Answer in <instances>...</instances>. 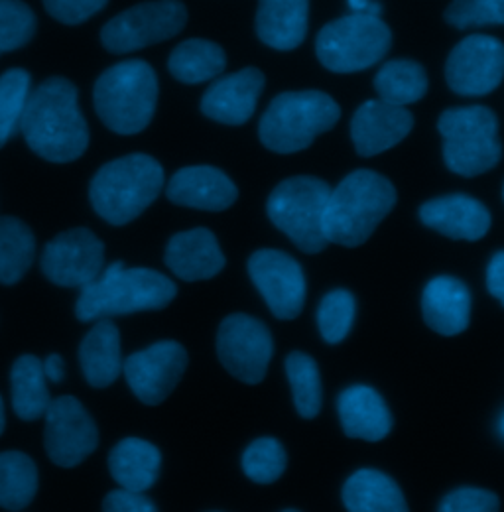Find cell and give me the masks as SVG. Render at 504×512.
<instances>
[{
    "label": "cell",
    "mask_w": 504,
    "mask_h": 512,
    "mask_svg": "<svg viewBox=\"0 0 504 512\" xmlns=\"http://www.w3.org/2000/svg\"><path fill=\"white\" fill-rule=\"evenodd\" d=\"M46 451L60 467H75L99 444L93 418L73 396L52 400L46 412Z\"/></svg>",
    "instance_id": "obj_16"
},
{
    "label": "cell",
    "mask_w": 504,
    "mask_h": 512,
    "mask_svg": "<svg viewBox=\"0 0 504 512\" xmlns=\"http://www.w3.org/2000/svg\"><path fill=\"white\" fill-rule=\"evenodd\" d=\"M99 119L117 134H138L148 127L158 103V77L142 60H126L109 67L93 89Z\"/></svg>",
    "instance_id": "obj_5"
},
{
    "label": "cell",
    "mask_w": 504,
    "mask_h": 512,
    "mask_svg": "<svg viewBox=\"0 0 504 512\" xmlns=\"http://www.w3.org/2000/svg\"><path fill=\"white\" fill-rule=\"evenodd\" d=\"M487 288L504 306V251L491 258L487 268Z\"/></svg>",
    "instance_id": "obj_42"
},
{
    "label": "cell",
    "mask_w": 504,
    "mask_h": 512,
    "mask_svg": "<svg viewBox=\"0 0 504 512\" xmlns=\"http://www.w3.org/2000/svg\"><path fill=\"white\" fill-rule=\"evenodd\" d=\"M445 79L463 97L491 95L504 79V44L487 34H471L449 54Z\"/></svg>",
    "instance_id": "obj_12"
},
{
    "label": "cell",
    "mask_w": 504,
    "mask_h": 512,
    "mask_svg": "<svg viewBox=\"0 0 504 512\" xmlns=\"http://www.w3.org/2000/svg\"><path fill=\"white\" fill-rule=\"evenodd\" d=\"M32 93V77L14 67L0 75V148L20 130L22 115Z\"/></svg>",
    "instance_id": "obj_34"
},
{
    "label": "cell",
    "mask_w": 504,
    "mask_h": 512,
    "mask_svg": "<svg viewBox=\"0 0 504 512\" xmlns=\"http://www.w3.org/2000/svg\"><path fill=\"white\" fill-rule=\"evenodd\" d=\"M286 375L292 386L294 406L298 414L306 420H314L321 412L323 388L317 363L310 355L294 351L286 359Z\"/></svg>",
    "instance_id": "obj_33"
},
{
    "label": "cell",
    "mask_w": 504,
    "mask_h": 512,
    "mask_svg": "<svg viewBox=\"0 0 504 512\" xmlns=\"http://www.w3.org/2000/svg\"><path fill=\"white\" fill-rule=\"evenodd\" d=\"M176 294V284L162 272L113 262L103 268L97 280L81 288L75 314L81 321H99L164 310Z\"/></svg>",
    "instance_id": "obj_2"
},
{
    "label": "cell",
    "mask_w": 504,
    "mask_h": 512,
    "mask_svg": "<svg viewBox=\"0 0 504 512\" xmlns=\"http://www.w3.org/2000/svg\"><path fill=\"white\" fill-rule=\"evenodd\" d=\"M105 268V245L89 229H71L52 239L42 253V270L58 286L85 288Z\"/></svg>",
    "instance_id": "obj_14"
},
{
    "label": "cell",
    "mask_w": 504,
    "mask_h": 512,
    "mask_svg": "<svg viewBox=\"0 0 504 512\" xmlns=\"http://www.w3.org/2000/svg\"><path fill=\"white\" fill-rule=\"evenodd\" d=\"M103 512H158V509L144 493L119 489L105 497Z\"/></svg>",
    "instance_id": "obj_41"
},
{
    "label": "cell",
    "mask_w": 504,
    "mask_h": 512,
    "mask_svg": "<svg viewBox=\"0 0 504 512\" xmlns=\"http://www.w3.org/2000/svg\"><path fill=\"white\" fill-rule=\"evenodd\" d=\"M227 67L223 48L209 40H186L174 48L168 60L170 73L182 83H203L219 77Z\"/></svg>",
    "instance_id": "obj_29"
},
{
    "label": "cell",
    "mask_w": 504,
    "mask_h": 512,
    "mask_svg": "<svg viewBox=\"0 0 504 512\" xmlns=\"http://www.w3.org/2000/svg\"><path fill=\"white\" fill-rule=\"evenodd\" d=\"M4 404H2V398H0V434L4 432Z\"/></svg>",
    "instance_id": "obj_45"
},
{
    "label": "cell",
    "mask_w": 504,
    "mask_h": 512,
    "mask_svg": "<svg viewBox=\"0 0 504 512\" xmlns=\"http://www.w3.org/2000/svg\"><path fill=\"white\" fill-rule=\"evenodd\" d=\"M79 361L91 386L105 388L115 383L125 367L117 325L109 320L97 321L79 347Z\"/></svg>",
    "instance_id": "obj_25"
},
{
    "label": "cell",
    "mask_w": 504,
    "mask_h": 512,
    "mask_svg": "<svg viewBox=\"0 0 504 512\" xmlns=\"http://www.w3.org/2000/svg\"><path fill=\"white\" fill-rule=\"evenodd\" d=\"M501 432H503V436H504V416H503V420H501Z\"/></svg>",
    "instance_id": "obj_46"
},
{
    "label": "cell",
    "mask_w": 504,
    "mask_h": 512,
    "mask_svg": "<svg viewBox=\"0 0 504 512\" xmlns=\"http://www.w3.org/2000/svg\"><path fill=\"white\" fill-rule=\"evenodd\" d=\"M168 268L186 282L209 280L225 268V255L209 229H191L170 239L164 256Z\"/></svg>",
    "instance_id": "obj_22"
},
{
    "label": "cell",
    "mask_w": 504,
    "mask_h": 512,
    "mask_svg": "<svg viewBox=\"0 0 504 512\" xmlns=\"http://www.w3.org/2000/svg\"><path fill=\"white\" fill-rule=\"evenodd\" d=\"M164 188V168L148 154H128L105 164L91 180L93 209L111 225L142 215Z\"/></svg>",
    "instance_id": "obj_4"
},
{
    "label": "cell",
    "mask_w": 504,
    "mask_h": 512,
    "mask_svg": "<svg viewBox=\"0 0 504 512\" xmlns=\"http://www.w3.org/2000/svg\"><path fill=\"white\" fill-rule=\"evenodd\" d=\"M44 363L34 355H22L10 375L12 384V406L20 420L32 422L38 418H44L52 398L46 383Z\"/></svg>",
    "instance_id": "obj_28"
},
{
    "label": "cell",
    "mask_w": 504,
    "mask_h": 512,
    "mask_svg": "<svg viewBox=\"0 0 504 512\" xmlns=\"http://www.w3.org/2000/svg\"><path fill=\"white\" fill-rule=\"evenodd\" d=\"M288 465L284 446L274 438L254 440L243 453V471L258 485H270L278 481Z\"/></svg>",
    "instance_id": "obj_35"
},
{
    "label": "cell",
    "mask_w": 504,
    "mask_h": 512,
    "mask_svg": "<svg viewBox=\"0 0 504 512\" xmlns=\"http://www.w3.org/2000/svg\"><path fill=\"white\" fill-rule=\"evenodd\" d=\"M331 188L314 176H294L270 193L266 213L276 229L304 253L317 255L329 241L323 231L325 207Z\"/></svg>",
    "instance_id": "obj_8"
},
{
    "label": "cell",
    "mask_w": 504,
    "mask_h": 512,
    "mask_svg": "<svg viewBox=\"0 0 504 512\" xmlns=\"http://www.w3.org/2000/svg\"><path fill=\"white\" fill-rule=\"evenodd\" d=\"M38 491V469L22 451L0 453V507L6 511L26 509Z\"/></svg>",
    "instance_id": "obj_31"
},
{
    "label": "cell",
    "mask_w": 504,
    "mask_h": 512,
    "mask_svg": "<svg viewBox=\"0 0 504 512\" xmlns=\"http://www.w3.org/2000/svg\"><path fill=\"white\" fill-rule=\"evenodd\" d=\"M501 501L495 493L475 487H463L449 493L440 503L438 512H499Z\"/></svg>",
    "instance_id": "obj_39"
},
{
    "label": "cell",
    "mask_w": 504,
    "mask_h": 512,
    "mask_svg": "<svg viewBox=\"0 0 504 512\" xmlns=\"http://www.w3.org/2000/svg\"><path fill=\"white\" fill-rule=\"evenodd\" d=\"M390 44L392 32L380 16L347 14L321 28L315 54L333 73H357L382 62Z\"/></svg>",
    "instance_id": "obj_9"
},
{
    "label": "cell",
    "mask_w": 504,
    "mask_h": 512,
    "mask_svg": "<svg viewBox=\"0 0 504 512\" xmlns=\"http://www.w3.org/2000/svg\"><path fill=\"white\" fill-rule=\"evenodd\" d=\"M503 199H504V186H503Z\"/></svg>",
    "instance_id": "obj_48"
},
{
    "label": "cell",
    "mask_w": 504,
    "mask_h": 512,
    "mask_svg": "<svg viewBox=\"0 0 504 512\" xmlns=\"http://www.w3.org/2000/svg\"><path fill=\"white\" fill-rule=\"evenodd\" d=\"M254 286L278 320H296L306 304V276L296 258L282 251L262 249L249 258Z\"/></svg>",
    "instance_id": "obj_13"
},
{
    "label": "cell",
    "mask_w": 504,
    "mask_h": 512,
    "mask_svg": "<svg viewBox=\"0 0 504 512\" xmlns=\"http://www.w3.org/2000/svg\"><path fill=\"white\" fill-rule=\"evenodd\" d=\"M445 20L457 30L504 26V0H453L445 10Z\"/></svg>",
    "instance_id": "obj_38"
},
{
    "label": "cell",
    "mask_w": 504,
    "mask_h": 512,
    "mask_svg": "<svg viewBox=\"0 0 504 512\" xmlns=\"http://www.w3.org/2000/svg\"><path fill=\"white\" fill-rule=\"evenodd\" d=\"M341 109L323 91L280 93L258 123L260 142L278 154L306 150L315 138L337 125Z\"/></svg>",
    "instance_id": "obj_6"
},
{
    "label": "cell",
    "mask_w": 504,
    "mask_h": 512,
    "mask_svg": "<svg viewBox=\"0 0 504 512\" xmlns=\"http://www.w3.org/2000/svg\"><path fill=\"white\" fill-rule=\"evenodd\" d=\"M172 203L201 211H225L237 197L233 180L213 166H189L178 170L166 186Z\"/></svg>",
    "instance_id": "obj_20"
},
{
    "label": "cell",
    "mask_w": 504,
    "mask_h": 512,
    "mask_svg": "<svg viewBox=\"0 0 504 512\" xmlns=\"http://www.w3.org/2000/svg\"><path fill=\"white\" fill-rule=\"evenodd\" d=\"M188 367V353L176 341H160L130 355L123 373L134 396L148 404H162L182 381Z\"/></svg>",
    "instance_id": "obj_15"
},
{
    "label": "cell",
    "mask_w": 504,
    "mask_h": 512,
    "mask_svg": "<svg viewBox=\"0 0 504 512\" xmlns=\"http://www.w3.org/2000/svg\"><path fill=\"white\" fill-rule=\"evenodd\" d=\"M274 341L270 329L262 321L245 314L225 318L217 333V355L221 365L241 383L264 381Z\"/></svg>",
    "instance_id": "obj_11"
},
{
    "label": "cell",
    "mask_w": 504,
    "mask_h": 512,
    "mask_svg": "<svg viewBox=\"0 0 504 512\" xmlns=\"http://www.w3.org/2000/svg\"><path fill=\"white\" fill-rule=\"evenodd\" d=\"M262 89L264 75L256 67L217 77L201 99V113L221 125L241 127L254 115Z\"/></svg>",
    "instance_id": "obj_17"
},
{
    "label": "cell",
    "mask_w": 504,
    "mask_h": 512,
    "mask_svg": "<svg viewBox=\"0 0 504 512\" xmlns=\"http://www.w3.org/2000/svg\"><path fill=\"white\" fill-rule=\"evenodd\" d=\"M44 373H46V379L52 381V383H62L63 381V359L60 355H50L46 361H44Z\"/></svg>",
    "instance_id": "obj_43"
},
{
    "label": "cell",
    "mask_w": 504,
    "mask_h": 512,
    "mask_svg": "<svg viewBox=\"0 0 504 512\" xmlns=\"http://www.w3.org/2000/svg\"><path fill=\"white\" fill-rule=\"evenodd\" d=\"M36 239L16 217H0V284H16L32 266Z\"/></svg>",
    "instance_id": "obj_32"
},
{
    "label": "cell",
    "mask_w": 504,
    "mask_h": 512,
    "mask_svg": "<svg viewBox=\"0 0 504 512\" xmlns=\"http://www.w3.org/2000/svg\"><path fill=\"white\" fill-rule=\"evenodd\" d=\"M284 512H300V511H292V509H290V511H284Z\"/></svg>",
    "instance_id": "obj_47"
},
{
    "label": "cell",
    "mask_w": 504,
    "mask_h": 512,
    "mask_svg": "<svg viewBox=\"0 0 504 512\" xmlns=\"http://www.w3.org/2000/svg\"><path fill=\"white\" fill-rule=\"evenodd\" d=\"M424 321L436 333L453 337L463 333L471 320L469 288L453 276H438L422 294Z\"/></svg>",
    "instance_id": "obj_23"
},
{
    "label": "cell",
    "mask_w": 504,
    "mask_h": 512,
    "mask_svg": "<svg viewBox=\"0 0 504 512\" xmlns=\"http://www.w3.org/2000/svg\"><path fill=\"white\" fill-rule=\"evenodd\" d=\"M412 127L414 117L406 107L373 99L355 111L351 121V138L359 156L371 158L402 142Z\"/></svg>",
    "instance_id": "obj_18"
},
{
    "label": "cell",
    "mask_w": 504,
    "mask_h": 512,
    "mask_svg": "<svg viewBox=\"0 0 504 512\" xmlns=\"http://www.w3.org/2000/svg\"><path fill=\"white\" fill-rule=\"evenodd\" d=\"M343 432L351 440L380 442L392 430V414L375 388L365 384L349 386L337 400Z\"/></svg>",
    "instance_id": "obj_21"
},
{
    "label": "cell",
    "mask_w": 504,
    "mask_h": 512,
    "mask_svg": "<svg viewBox=\"0 0 504 512\" xmlns=\"http://www.w3.org/2000/svg\"><path fill=\"white\" fill-rule=\"evenodd\" d=\"M351 14H367V16H380L382 4L375 0H347Z\"/></svg>",
    "instance_id": "obj_44"
},
{
    "label": "cell",
    "mask_w": 504,
    "mask_h": 512,
    "mask_svg": "<svg viewBox=\"0 0 504 512\" xmlns=\"http://www.w3.org/2000/svg\"><path fill=\"white\" fill-rule=\"evenodd\" d=\"M20 132L40 158L67 164L89 146V127L77 103V87L65 77L42 81L28 99Z\"/></svg>",
    "instance_id": "obj_1"
},
{
    "label": "cell",
    "mask_w": 504,
    "mask_h": 512,
    "mask_svg": "<svg viewBox=\"0 0 504 512\" xmlns=\"http://www.w3.org/2000/svg\"><path fill=\"white\" fill-rule=\"evenodd\" d=\"M310 0H258L256 34L274 50H296L308 36Z\"/></svg>",
    "instance_id": "obj_24"
},
{
    "label": "cell",
    "mask_w": 504,
    "mask_h": 512,
    "mask_svg": "<svg viewBox=\"0 0 504 512\" xmlns=\"http://www.w3.org/2000/svg\"><path fill=\"white\" fill-rule=\"evenodd\" d=\"M355 312H357V304L351 292L347 290L329 292L321 300L319 312H317V325H319L321 337L331 345L345 341V337L353 327Z\"/></svg>",
    "instance_id": "obj_36"
},
{
    "label": "cell",
    "mask_w": 504,
    "mask_h": 512,
    "mask_svg": "<svg viewBox=\"0 0 504 512\" xmlns=\"http://www.w3.org/2000/svg\"><path fill=\"white\" fill-rule=\"evenodd\" d=\"M188 22L180 0L142 2L111 18L101 30V42L111 54H128L178 36Z\"/></svg>",
    "instance_id": "obj_10"
},
{
    "label": "cell",
    "mask_w": 504,
    "mask_h": 512,
    "mask_svg": "<svg viewBox=\"0 0 504 512\" xmlns=\"http://www.w3.org/2000/svg\"><path fill=\"white\" fill-rule=\"evenodd\" d=\"M438 130L443 138L445 166L463 178L493 170L503 156L499 121L489 107H453L441 113Z\"/></svg>",
    "instance_id": "obj_7"
},
{
    "label": "cell",
    "mask_w": 504,
    "mask_h": 512,
    "mask_svg": "<svg viewBox=\"0 0 504 512\" xmlns=\"http://www.w3.org/2000/svg\"><path fill=\"white\" fill-rule=\"evenodd\" d=\"M36 34V14L22 0H0V56L26 46Z\"/></svg>",
    "instance_id": "obj_37"
},
{
    "label": "cell",
    "mask_w": 504,
    "mask_h": 512,
    "mask_svg": "<svg viewBox=\"0 0 504 512\" xmlns=\"http://www.w3.org/2000/svg\"><path fill=\"white\" fill-rule=\"evenodd\" d=\"M109 0H44L48 14L67 26H77L101 12Z\"/></svg>",
    "instance_id": "obj_40"
},
{
    "label": "cell",
    "mask_w": 504,
    "mask_h": 512,
    "mask_svg": "<svg viewBox=\"0 0 504 512\" xmlns=\"http://www.w3.org/2000/svg\"><path fill=\"white\" fill-rule=\"evenodd\" d=\"M420 219L426 227L455 241H479L491 229L489 209L465 193L443 195L420 207Z\"/></svg>",
    "instance_id": "obj_19"
},
{
    "label": "cell",
    "mask_w": 504,
    "mask_h": 512,
    "mask_svg": "<svg viewBox=\"0 0 504 512\" xmlns=\"http://www.w3.org/2000/svg\"><path fill=\"white\" fill-rule=\"evenodd\" d=\"M162 455L150 442L138 438H126L109 455V469L121 489L144 493L148 491L160 473Z\"/></svg>",
    "instance_id": "obj_26"
},
{
    "label": "cell",
    "mask_w": 504,
    "mask_h": 512,
    "mask_svg": "<svg viewBox=\"0 0 504 512\" xmlns=\"http://www.w3.org/2000/svg\"><path fill=\"white\" fill-rule=\"evenodd\" d=\"M394 205L396 190L390 180L373 170H355L329 193L323 219L325 237L341 247H361Z\"/></svg>",
    "instance_id": "obj_3"
},
{
    "label": "cell",
    "mask_w": 504,
    "mask_h": 512,
    "mask_svg": "<svg viewBox=\"0 0 504 512\" xmlns=\"http://www.w3.org/2000/svg\"><path fill=\"white\" fill-rule=\"evenodd\" d=\"M378 99L396 107L418 103L428 93V73L412 60H392L375 75Z\"/></svg>",
    "instance_id": "obj_30"
},
{
    "label": "cell",
    "mask_w": 504,
    "mask_h": 512,
    "mask_svg": "<svg viewBox=\"0 0 504 512\" xmlns=\"http://www.w3.org/2000/svg\"><path fill=\"white\" fill-rule=\"evenodd\" d=\"M349 512H410L400 487L382 471L361 469L343 487Z\"/></svg>",
    "instance_id": "obj_27"
}]
</instances>
